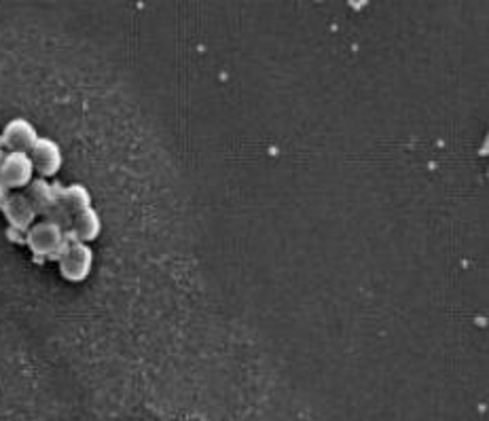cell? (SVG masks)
<instances>
[{
    "label": "cell",
    "instance_id": "cell-8",
    "mask_svg": "<svg viewBox=\"0 0 489 421\" xmlns=\"http://www.w3.org/2000/svg\"><path fill=\"white\" fill-rule=\"evenodd\" d=\"M57 202L74 214L91 208V195L83 185H70L66 189H57Z\"/></svg>",
    "mask_w": 489,
    "mask_h": 421
},
{
    "label": "cell",
    "instance_id": "cell-10",
    "mask_svg": "<svg viewBox=\"0 0 489 421\" xmlns=\"http://www.w3.org/2000/svg\"><path fill=\"white\" fill-rule=\"evenodd\" d=\"M4 155H7V153H4V150H0V166H3V159H4Z\"/></svg>",
    "mask_w": 489,
    "mask_h": 421
},
{
    "label": "cell",
    "instance_id": "cell-4",
    "mask_svg": "<svg viewBox=\"0 0 489 421\" xmlns=\"http://www.w3.org/2000/svg\"><path fill=\"white\" fill-rule=\"evenodd\" d=\"M0 208H3L4 216H7L9 225L17 231H28L37 220V210H34L32 202L23 193H9L0 200Z\"/></svg>",
    "mask_w": 489,
    "mask_h": 421
},
{
    "label": "cell",
    "instance_id": "cell-9",
    "mask_svg": "<svg viewBox=\"0 0 489 421\" xmlns=\"http://www.w3.org/2000/svg\"><path fill=\"white\" fill-rule=\"evenodd\" d=\"M26 195H28V200L32 202L37 214L47 212V210L56 203V191H54V186L47 183V180H32L30 186H28Z\"/></svg>",
    "mask_w": 489,
    "mask_h": 421
},
{
    "label": "cell",
    "instance_id": "cell-3",
    "mask_svg": "<svg viewBox=\"0 0 489 421\" xmlns=\"http://www.w3.org/2000/svg\"><path fill=\"white\" fill-rule=\"evenodd\" d=\"M34 178V166L28 153H13L9 150L0 166V185L7 191L28 189Z\"/></svg>",
    "mask_w": 489,
    "mask_h": 421
},
{
    "label": "cell",
    "instance_id": "cell-1",
    "mask_svg": "<svg viewBox=\"0 0 489 421\" xmlns=\"http://www.w3.org/2000/svg\"><path fill=\"white\" fill-rule=\"evenodd\" d=\"M26 244L37 256H47V259H57L66 245V236H64L60 222L56 220H39L26 231Z\"/></svg>",
    "mask_w": 489,
    "mask_h": 421
},
{
    "label": "cell",
    "instance_id": "cell-7",
    "mask_svg": "<svg viewBox=\"0 0 489 421\" xmlns=\"http://www.w3.org/2000/svg\"><path fill=\"white\" fill-rule=\"evenodd\" d=\"M100 231H102V220H100V216H98V212L93 208L81 210V212L74 214V219H73V237H74V242L90 244L98 236H100Z\"/></svg>",
    "mask_w": 489,
    "mask_h": 421
},
{
    "label": "cell",
    "instance_id": "cell-6",
    "mask_svg": "<svg viewBox=\"0 0 489 421\" xmlns=\"http://www.w3.org/2000/svg\"><path fill=\"white\" fill-rule=\"evenodd\" d=\"M39 133L34 125L26 119H13L4 127L3 144L13 153H30L32 146L37 144Z\"/></svg>",
    "mask_w": 489,
    "mask_h": 421
},
{
    "label": "cell",
    "instance_id": "cell-5",
    "mask_svg": "<svg viewBox=\"0 0 489 421\" xmlns=\"http://www.w3.org/2000/svg\"><path fill=\"white\" fill-rule=\"evenodd\" d=\"M34 172H39L43 178L56 176L57 172H60L64 155L60 144L54 142L51 138H39L37 144L32 146L30 153Z\"/></svg>",
    "mask_w": 489,
    "mask_h": 421
},
{
    "label": "cell",
    "instance_id": "cell-2",
    "mask_svg": "<svg viewBox=\"0 0 489 421\" xmlns=\"http://www.w3.org/2000/svg\"><path fill=\"white\" fill-rule=\"evenodd\" d=\"M57 265H60V273L68 282H83L93 267V253L90 244L68 242L60 256H57Z\"/></svg>",
    "mask_w": 489,
    "mask_h": 421
}]
</instances>
